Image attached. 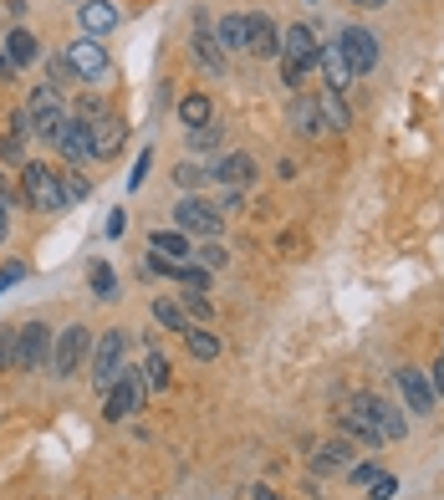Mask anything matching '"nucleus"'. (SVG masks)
I'll return each mask as SVG.
<instances>
[{
	"label": "nucleus",
	"mask_w": 444,
	"mask_h": 500,
	"mask_svg": "<svg viewBox=\"0 0 444 500\" xmlns=\"http://www.w3.org/2000/svg\"><path fill=\"white\" fill-rule=\"evenodd\" d=\"M21 189H26V204H31V210H47V215L67 210L62 174L47 169V164H36V158H26V164H21Z\"/></svg>",
	"instance_id": "obj_1"
},
{
	"label": "nucleus",
	"mask_w": 444,
	"mask_h": 500,
	"mask_svg": "<svg viewBox=\"0 0 444 500\" xmlns=\"http://www.w3.org/2000/svg\"><path fill=\"white\" fill-rule=\"evenodd\" d=\"M123 368H128V332L123 327H112V332H102V343H97V353H93V383L102 393L123 378Z\"/></svg>",
	"instance_id": "obj_2"
},
{
	"label": "nucleus",
	"mask_w": 444,
	"mask_h": 500,
	"mask_svg": "<svg viewBox=\"0 0 444 500\" xmlns=\"http://www.w3.org/2000/svg\"><path fill=\"white\" fill-rule=\"evenodd\" d=\"M26 123H31V133L36 138H47V143H57V133H62V123H67V112H62V97H57V87H31V103H26Z\"/></svg>",
	"instance_id": "obj_3"
},
{
	"label": "nucleus",
	"mask_w": 444,
	"mask_h": 500,
	"mask_svg": "<svg viewBox=\"0 0 444 500\" xmlns=\"http://www.w3.org/2000/svg\"><path fill=\"white\" fill-rule=\"evenodd\" d=\"M93 353V337H87V327L82 322H72V327L57 332V343H51V373L57 378H72L82 368V358Z\"/></svg>",
	"instance_id": "obj_4"
},
{
	"label": "nucleus",
	"mask_w": 444,
	"mask_h": 500,
	"mask_svg": "<svg viewBox=\"0 0 444 500\" xmlns=\"http://www.w3.org/2000/svg\"><path fill=\"white\" fill-rule=\"evenodd\" d=\"M337 51H342V62H348L352 77H363L378 67V36L368 31V26H348V31L337 36Z\"/></svg>",
	"instance_id": "obj_5"
},
{
	"label": "nucleus",
	"mask_w": 444,
	"mask_h": 500,
	"mask_svg": "<svg viewBox=\"0 0 444 500\" xmlns=\"http://www.w3.org/2000/svg\"><path fill=\"white\" fill-rule=\"evenodd\" d=\"M41 362H51V327L47 322H26V327H16V368L36 373Z\"/></svg>",
	"instance_id": "obj_6"
},
{
	"label": "nucleus",
	"mask_w": 444,
	"mask_h": 500,
	"mask_svg": "<svg viewBox=\"0 0 444 500\" xmlns=\"http://www.w3.org/2000/svg\"><path fill=\"white\" fill-rule=\"evenodd\" d=\"M174 225L184 235H200V240H215V235H220V210H215V204L209 200H179L174 204Z\"/></svg>",
	"instance_id": "obj_7"
},
{
	"label": "nucleus",
	"mask_w": 444,
	"mask_h": 500,
	"mask_svg": "<svg viewBox=\"0 0 444 500\" xmlns=\"http://www.w3.org/2000/svg\"><path fill=\"white\" fill-rule=\"evenodd\" d=\"M143 404V373H133V368H123V378L108 388V408H102V419L112 424H123L128 414H138Z\"/></svg>",
	"instance_id": "obj_8"
},
{
	"label": "nucleus",
	"mask_w": 444,
	"mask_h": 500,
	"mask_svg": "<svg viewBox=\"0 0 444 500\" xmlns=\"http://www.w3.org/2000/svg\"><path fill=\"white\" fill-rule=\"evenodd\" d=\"M373 408H378V398H352L348 408H342V414H337V424H342V429H348L352 439H358V444H368V450H373V444H378V419H373Z\"/></svg>",
	"instance_id": "obj_9"
},
{
	"label": "nucleus",
	"mask_w": 444,
	"mask_h": 500,
	"mask_svg": "<svg viewBox=\"0 0 444 500\" xmlns=\"http://www.w3.org/2000/svg\"><path fill=\"white\" fill-rule=\"evenodd\" d=\"M245 26H251V31H245V51H251L255 62H276V57H281V31H276V21L251 11Z\"/></svg>",
	"instance_id": "obj_10"
},
{
	"label": "nucleus",
	"mask_w": 444,
	"mask_h": 500,
	"mask_svg": "<svg viewBox=\"0 0 444 500\" xmlns=\"http://www.w3.org/2000/svg\"><path fill=\"white\" fill-rule=\"evenodd\" d=\"M62 62L72 67V77H102V72H108V51L97 47V36H77V41L62 51Z\"/></svg>",
	"instance_id": "obj_11"
},
{
	"label": "nucleus",
	"mask_w": 444,
	"mask_h": 500,
	"mask_svg": "<svg viewBox=\"0 0 444 500\" xmlns=\"http://www.w3.org/2000/svg\"><path fill=\"white\" fill-rule=\"evenodd\" d=\"M281 51H286V62H297L306 72V67H317V31H312V26H302V21H297V26H286L281 31Z\"/></svg>",
	"instance_id": "obj_12"
},
{
	"label": "nucleus",
	"mask_w": 444,
	"mask_h": 500,
	"mask_svg": "<svg viewBox=\"0 0 444 500\" xmlns=\"http://www.w3.org/2000/svg\"><path fill=\"white\" fill-rule=\"evenodd\" d=\"M123 138H128V123L118 112H102L93 123V158H118L123 154Z\"/></svg>",
	"instance_id": "obj_13"
},
{
	"label": "nucleus",
	"mask_w": 444,
	"mask_h": 500,
	"mask_svg": "<svg viewBox=\"0 0 444 500\" xmlns=\"http://www.w3.org/2000/svg\"><path fill=\"white\" fill-rule=\"evenodd\" d=\"M148 250H154L159 261H169V266H190L194 261V246L184 240V230H154L148 235Z\"/></svg>",
	"instance_id": "obj_14"
},
{
	"label": "nucleus",
	"mask_w": 444,
	"mask_h": 500,
	"mask_svg": "<svg viewBox=\"0 0 444 500\" xmlns=\"http://www.w3.org/2000/svg\"><path fill=\"white\" fill-rule=\"evenodd\" d=\"M57 148H62L67 164H82V158H93V128L77 123V118H67L62 133H57Z\"/></svg>",
	"instance_id": "obj_15"
},
{
	"label": "nucleus",
	"mask_w": 444,
	"mask_h": 500,
	"mask_svg": "<svg viewBox=\"0 0 444 500\" xmlns=\"http://www.w3.org/2000/svg\"><path fill=\"white\" fill-rule=\"evenodd\" d=\"M398 393H404V404H409V414H429L434 408V388H429L424 373H413V368H398Z\"/></svg>",
	"instance_id": "obj_16"
},
{
	"label": "nucleus",
	"mask_w": 444,
	"mask_h": 500,
	"mask_svg": "<svg viewBox=\"0 0 444 500\" xmlns=\"http://www.w3.org/2000/svg\"><path fill=\"white\" fill-rule=\"evenodd\" d=\"M286 118H291V128H297L302 138H322V133H327V123H322V108H317V97H291Z\"/></svg>",
	"instance_id": "obj_17"
},
{
	"label": "nucleus",
	"mask_w": 444,
	"mask_h": 500,
	"mask_svg": "<svg viewBox=\"0 0 444 500\" xmlns=\"http://www.w3.org/2000/svg\"><path fill=\"white\" fill-rule=\"evenodd\" d=\"M77 21H82V31L87 36H108L112 26H118V5H112V0H82Z\"/></svg>",
	"instance_id": "obj_18"
},
{
	"label": "nucleus",
	"mask_w": 444,
	"mask_h": 500,
	"mask_svg": "<svg viewBox=\"0 0 444 500\" xmlns=\"http://www.w3.org/2000/svg\"><path fill=\"white\" fill-rule=\"evenodd\" d=\"M352 439H327V444H317V475H342V469H352Z\"/></svg>",
	"instance_id": "obj_19"
},
{
	"label": "nucleus",
	"mask_w": 444,
	"mask_h": 500,
	"mask_svg": "<svg viewBox=\"0 0 444 500\" xmlns=\"http://www.w3.org/2000/svg\"><path fill=\"white\" fill-rule=\"evenodd\" d=\"M215 179L230 189H251L255 184V158L251 154H225L220 164H215Z\"/></svg>",
	"instance_id": "obj_20"
},
{
	"label": "nucleus",
	"mask_w": 444,
	"mask_h": 500,
	"mask_svg": "<svg viewBox=\"0 0 444 500\" xmlns=\"http://www.w3.org/2000/svg\"><path fill=\"white\" fill-rule=\"evenodd\" d=\"M0 51H5V57H11L16 67H31L36 57H41V41H36L31 31H21V26H16V31H11L5 41H0Z\"/></svg>",
	"instance_id": "obj_21"
},
{
	"label": "nucleus",
	"mask_w": 444,
	"mask_h": 500,
	"mask_svg": "<svg viewBox=\"0 0 444 500\" xmlns=\"http://www.w3.org/2000/svg\"><path fill=\"white\" fill-rule=\"evenodd\" d=\"M317 67H322V77H327V87H333V93H342V87H348V62H342V51L337 47H322L317 51Z\"/></svg>",
	"instance_id": "obj_22"
},
{
	"label": "nucleus",
	"mask_w": 444,
	"mask_h": 500,
	"mask_svg": "<svg viewBox=\"0 0 444 500\" xmlns=\"http://www.w3.org/2000/svg\"><path fill=\"white\" fill-rule=\"evenodd\" d=\"M154 322H159L164 332H179V337H184V332L194 327V322H190V312H184L179 301H169V297H159V301H154Z\"/></svg>",
	"instance_id": "obj_23"
},
{
	"label": "nucleus",
	"mask_w": 444,
	"mask_h": 500,
	"mask_svg": "<svg viewBox=\"0 0 444 500\" xmlns=\"http://www.w3.org/2000/svg\"><path fill=\"white\" fill-rule=\"evenodd\" d=\"M194 62L205 67V72H225V51H220V41H215L205 26L194 31Z\"/></svg>",
	"instance_id": "obj_24"
},
{
	"label": "nucleus",
	"mask_w": 444,
	"mask_h": 500,
	"mask_svg": "<svg viewBox=\"0 0 444 500\" xmlns=\"http://www.w3.org/2000/svg\"><path fill=\"white\" fill-rule=\"evenodd\" d=\"M179 118H184V128H205V123H215V108H209L205 93H190L179 103Z\"/></svg>",
	"instance_id": "obj_25"
},
{
	"label": "nucleus",
	"mask_w": 444,
	"mask_h": 500,
	"mask_svg": "<svg viewBox=\"0 0 444 500\" xmlns=\"http://www.w3.org/2000/svg\"><path fill=\"white\" fill-rule=\"evenodd\" d=\"M184 347H190V358H200V362L220 358V337H215V332H205V327H190V332H184Z\"/></svg>",
	"instance_id": "obj_26"
},
{
	"label": "nucleus",
	"mask_w": 444,
	"mask_h": 500,
	"mask_svg": "<svg viewBox=\"0 0 444 500\" xmlns=\"http://www.w3.org/2000/svg\"><path fill=\"white\" fill-rule=\"evenodd\" d=\"M373 419H378V434L383 439H404V434H409V419H404L394 404H383V398H378V408H373Z\"/></svg>",
	"instance_id": "obj_27"
},
{
	"label": "nucleus",
	"mask_w": 444,
	"mask_h": 500,
	"mask_svg": "<svg viewBox=\"0 0 444 500\" xmlns=\"http://www.w3.org/2000/svg\"><path fill=\"white\" fill-rule=\"evenodd\" d=\"M169 378H174V368H169V358L154 347V353H148V362H143V383H148L154 393H164V388H169Z\"/></svg>",
	"instance_id": "obj_28"
},
{
	"label": "nucleus",
	"mask_w": 444,
	"mask_h": 500,
	"mask_svg": "<svg viewBox=\"0 0 444 500\" xmlns=\"http://www.w3.org/2000/svg\"><path fill=\"white\" fill-rule=\"evenodd\" d=\"M245 16H225L220 21V31H215V41H220V51H245Z\"/></svg>",
	"instance_id": "obj_29"
},
{
	"label": "nucleus",
	"mask_w": 444,
	"mask_h": 500,
	"mask_svg": "<svg viewBox=\"0 0 444 500\" xmlns=\"http://www.w3.org/2000/svg\"><path fill=\"white\" fill-rule=\"evenodd\" d=\"M317 108H322V123H327V128H348V108H342V93H333V87H327V93L317 97Z\"/></svg>",
	"instance_id": "obj_30"
},
{
	"label": "nucleus",
	"mask_w": 444,
	"mask_h": 500,
	"mask_svg": "<svg viewBox=\"0 0 444 500\" xmlns=\"http://www.w3.org/2000/svg\"><path fill=\"white\" fill-rule=\"evenodd\" d=\"M209 179H215V169H200L194 158H190V164H179V169H174V184H179V189H205Z\"/></svg>",
	"instance_id": "obj_31"
},
{
	"label": "nucleus",
	"mask_w": 444,
	"mask_h": 500,
	"mask_svg": "<svg viewBox=\"0 0 444 500\" xmlns=\"http://www.w3.org/2000/svg\"><path fill=\"white\" fill-rule=\"evenodd\" d=\"M194 261H200L205 271H220L225 261H230V250H225L220 240H200V246H194Z\"/></svg>",
	"instance_id": "obj_32"
},
{
	"label": "nucleus",
	"mask_w": 444,
	"mask_h": 500,
	"mask_svg": "<svg viewBox=\"0 0 444 500\" xmlns=\"http://www.w3.org/2000/svg\"><path fill=\"white\" fill-rule=\"evenodd\" d=\"M93 291H97L102 301H112V297H118V276H112V266H102V261L93 266Z\"/></svg>",
	"instance_id": "obj_33"
},
{
	"label": "nucleus",
	"mask_w": 444,
	"mask_h": 500,
	"mask_svg": "<svg viewBox=\"0 0 444 500\" xmlns=\"http://www.w3.org/2000/svg\"><path fill=\"white\" fill-rule=\"evenodd\" d=\"M276 250L291 255V261H302V255H306V235L302 230H281V235H276Z\"/></svg>",
	"instance_id": "obj_34"
},
{
	"label": "nucleus",
	"mask_w": 444,
	"mask_h": 500,
	"mask_svg": "<svg viewBox=\"0 0 444 500\" xmlns=\"http://www.w3.org/2000/svg\"><path fill=\"white\" fill-rule=\"evenodd\" d=\"M215 143H220V128H215V123H205V128H190V148H194V154H209Z\"/></svg>",
	"instance_id": "obj_35"
},
{
	"label": "nucleus",
	"mask_w": 444,
	"mask_h": 500,
	"mask_svg": "<svg viewBox=\"0 0 444 500\" xmlns=\"http://www.w3.org/2000/svg\"><path fill=\"white\" fill-rule=\"evenodd\" d=\"M179 307H184L190 317H200V322H209V317H215V307H209L205 291H184V301H179Z\"/></svg>",
	"instance_id": "obj_36"
},
{
	"label": "nucleus",
	"mask_w": 444,
	"mask_h": 500,
	"mask_svg": "<svg viewBox=\"0 0 444 500\" xmlns=\"http://www.w3.org/2000/svg\"><path fill=\"white\" fill-rule=\"evenodd\" d=\"M102 112H108V103H102V97H77V123L93 128L97 118H102Z\"/></svg>",
	"instance_id": "obj_37"
},
{
	"label": "nucleus",
	"mask_w": 444,
	"mask_h": 500,
	"mask_svg": "<svg viewBox=\"0 0 444 500\" xmlns=\"http://www.w3.org/2000/svg\"><path fill=\"white\" fill-rule=\"evenodd\" d=\"M0 368H16V327H0Z\"/></svg>",
	"instance_id": "obj_38"
},
{
	"label": "nucleus",
	"mask_w": 444,
	"mask_h": 500,
	"mask_svg": "<svg viewBox=\"0 0 444 500\" xmlns=\"http://www.w3.org/2000/svg\"><path fill=\"white\" fill-rule=\"evenodd\" d=\"M62 189H67V204H72V200H87V194H93V184H87L82 174H67V179H62Z\"/></svg>",
	"instance_id": "obj_39"
},
{
	"label": "nucleus",
	"mask_w": 444,
	"mask_h": 500,
	"mask_svg": "<svg viewBox=\"0 0 444 500\" xmlns=\"http://www.w3.org/2000/svg\"><path fill=\"white\" fill-rule=\"evenodd\" d=\"M368 490H373L368 500H394V496H398V480H394V475H378V480L368 485Z\"/></svg>",
	"instance_id": "obj_40"
},
{
	"label": "nucleus",
	"mask_w": 444,
	"mask_h": 500,
	"mask_svg": "<svg viewBox=\"0 0 444 500\" xmlns=\"http://www.w3.org/2000/svg\"><path fill=\"white\" fill-rule=\"evenodd\" d=\"M21 276H26V266H21V261H5V266H0V291H11Z\"/></svg>",
	"instance_id": "obj_41"
},
{
	"label": "nucleus",
	"mask_w": 444,
	"mask_h": 500,
	"mask_svg": "<svg viewBox=\"0 0 444 500\" xmlns=\"http://www.w3.org/2000/svg\"><path fill=\"white\" fill-rule=\"evenodd\" d=\"M302 77H306L302 67H297V62H286V57H281V87H302Z\"/></svg>",
	"instance_id": "obj_42"
},
{
	"label": "nucleus",
	"mask_w": 444,
	"mask_h": 500,
	"mask_svg": "<svg viewBox=\"0 0 444 500\" xmlns=\"http://www.w3.org/2000/svg\"><path fill=\"white\" fill-rule=\"evenodd\" d=\"M348 475H352V480H358V485H373V480H378V475H383V469L373 465V460H368V465H352Z\"/></svg>",
	"instance_id": "obj_43"
},
{
	"label": "nucleus",
	"mask_w": 444,
	"mask_h": 500,
	"mask_svg": "<svg viewBox=\"0 0 444 500\" xmlns=\"http://www.w3.org/2000/svg\"><path fill=\"white\" fill-rule=\"evenodd\" d=\"M429 388H434V398H444V358L434 362V383H429Z\"/></svg>",
	"instance_id": "obj_44"
},
{
	"label": "nucleus",
	"mask_w": 444,
	"mask_h": 500,
	"mask_svg": "<svg viewBox=\"0 0 444 500\" xmlns=\"http://www.w3.org/2000/svg\"><path fill=\"white\" fill-rule=\"evenodd\" d=\"M11 77H16V62H11V57L0 51V82H11Z\"/></svg>",
	"instance_id": "obj_45"
},
{
	"label": "nucleus",
	"mask_w": 444,
	"mask_h": 500,
	"mask_svg": "<svg viewBox=\"0 0 444 500\" xmlns=\"http://www.w3.org/2000/svg\"><path fill=\"white\" fill-rule=\"evenodd\" d=\"M251 500H281V496H276L271 485H251Z\"/></svg>",
	"instance_id": "obj_46"
},
{
	"label": "nucleus",
	"mask_w": 444,
	"mask_h": 500,
	"mask_svg": "<svg viewBox=\"0 0 444 500\" xmlns=\"http://www.w3.org/2000/svg\"><path fill=\"white\" fill-rule=\"evenodd\" d=\"M5 11H11V16H26V11H31V0H5Z\"/></svg>",
	"instance_id": "obj_47"
},
{
	"label": "nucleus",
	"mask_w": 444,
	"mask_h": 500,
	"mask_svg": "<svg viewBox=\"0 0 444 500\" xmlns=\"http://www.w3.org/2000/svg\"><path fill=\"white\" fill-rule=\"evenodd\" d=\"M0 204H11V184H5V174H0Z\"/></svg>",
	"instance_id": "obj_48"
},
{
	"label": "nucleus",
	"mask_w": 444,
	"mask_h": 500,
	"mask_svg": "<svg viewBox=\"0 0 444 500\" xmlns=\"http://www.w3.org/2000/svg\"><path fill=\"white\" fill-rule=\"evenodd\" d=\"M5 230H11V219H5V204H0V240H5Z\"/></svg>",
	"instance_id": "obj_49"
},
{
	"label": "nucleus",
	"mask_w": 444,
	"mask_h": 500,
	"mask_svg": "<svg viewBox=\"0 0 444 500\" xmlns=\"http://www.w3.org/2000/svg\"><path fill=\"white\" fill-rule=\"evenodd\" d=\"M348 5H368L373 11V5H388V0H348Z\"/></svg>",
	"instance_id": "obj_50"
}]
</instances>
